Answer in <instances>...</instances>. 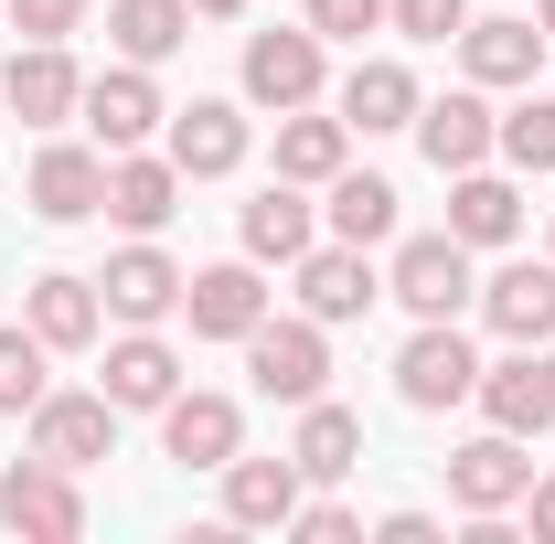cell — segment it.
<instances>
[{"instance_id":"obj_18","label":"cell","mask_w":555,"mask_h":544,"mask_svg":"<svg viewBox=\"0 0 555 544\" xmlns=\"http://www.w3.org/2000/svg\"><path fill=\"white\" fill-rule=\"evenodd\" d=\"M374 299H385V277L363 268V246H343V235H332V246H310V257H299V310H310L321 332L363 321Z\"/></svg>"},{"instance_id":"obj_31","label":"cell","mask_w":555,"mask_h":544,"mask_svg":"<svg viewBox=\"0 0 555 544\" xmlns=\"http://www.w3.org/2000/svg\"><path fill=\"white\" fill-rule=\"evenodd\" d=\"M43 363H54V341L33 332V321H0V416H33L43 396H54Z\"/></svg>"},{"instance_id":"obj_9","label":"cell","mask_w":555,"mask_h":544,"mask_svg":"<svg viewBox=\"0 0 555 544\" xmlns=\"http://www.w3.org/2000/svg\"><path fill=\"white\" fill-rule=\"evenodd\" d=\"M75 118L96 129V150H150L171 107H160V86H150V65H129V54H118L107 75H86V107H75Z\"/></svg>"},{"instance_id":"obj_33","label":"cell","mask_w":555,"mask_h":544,"mask_svg":"<svg viewBox=\"0 0 555 544\" xmlns=\"http://www.w3.org/2000/svg\"><path fill=\"white\" fill-rule=\"evenodd\" d=\"M86 11H96V0H0V22H11L22 43H65V33H86Z\"/></svg>"},{"instance_id":"obj_25","label":"cell","mask_w":555,"mask_h":544,"mask_svg":"<svg viewBox=\"0 0 555 544\" xmlns=\"http://www.w3.org/2000/svg\"><path fill=\"white\" fill-rule=\"evenodd\" d=\"M22 321H33V332L54 341V352H96V341H107V299H96V277H33V288H22Z\"/></svg>"},{"instance_id":"obj_23","label":"cell","mask_w":555,"mask_h":544,"mask_svg":"<svg viewBox=\"0 0 555 544\" xmlns=\"http://www.w3.org/2000/svg\"><path fill=\"white\" fill-rule=\"evenodd\" d=\"M481 321L502 341H555V257H513L481 277Z\"/></svg>"},{"instance_id":"obj_14","label":"cell","mask_w":555,"mask_h":544,"mask_svg":"<svg viewBox=\"0 0 555 544\" xmlns=\"http://www.w3.org/2000/svg\"><path fill=\"white\" fill-rule=\"evenodd\" d=\"M160 449H171L182 470H224V459L246 449V406H235V396H204V385H182V396L160 406Z\"/></svg>"},{"instance_id":"obj_11","label":"cell","mask_w":555,"mask_h":544,"mask_svg":"<svg viewBox=\"0 0 555 544\" xmlns=\"http://www.w3.org/2000/svg\"><path fill=\"white\" fill-rule=\"evenodd\" d=\"M0 107L22 118V129H65L75 107H86V75H75L65 43H22L11 65H0Z\"/></svg>"},{"instance_id":"obj_3","label":"cell","mask_w":555,"mask_h":544,"mask_svg":"<svg viewBox=\"0 0 555 544\" xmlns=\"http://www.w3.org/2000/svg\"><path fill=\"white\" fill-rule=\"evenodd\" d=\"M160 150H171V171H182V182H224V171H246L257 129H246V107H235V96H193V107H171V118H160Z\"/></svg>"},{"instance_id":"obj_29","label":"cell","mask_w":555,"mask_h":544,"mask_svg":"<svg viewBox=\"0 0 555 544\" xmlns=\"http://www.w3.org/2000/svg\"><path fill=\"white\" fill-rule=\"evenodd\" d=\"M288 459H299L310 480H352V470H363V416L332 406V396H310V406H299V438H288Z\"/></svg>"},{"instance_id":"obj_17","label":"cell","mask_w":555,"mask_h":544,"mask_svg":"<svg viewBox=\"0 0 555 544\" xmlns=\"http://www.w3.org/2000/svg\"><path fill=\"white\" fill-rule=\"evenodd\" d=\"M491 129H502V118H491V86H449V96L416 107V150H427L438 171H481Z\"/></svg>"},{"instance_id":"obj_20","label":"cell","mask_w":555,"mask_h":544,"mask_svg":"<svg viewBox=\"0 0 555 544\" xmlns=\"http://www.w3.org/2000/svg\"><path fill=\"white\" fill-rule=\"evenodd\" d=\"M235 235H246L257 268H299V257L321 246V204H310V182H268L257 204L235 213Z\"/></svg>"},{"instance_id":"obj_10","label":"cell","mask_w":555,"mask_h":544,"mask_svg":"<svg viewBox=\"0 0 555 544\" xmlns=\"http://www.w3.org/2000/svg\"><path fill=\"white\" fill-rule=\"evenodd\" d=\"M182 321H193V341H246L257 321H268V277H257V257L193 268V277H182Z\"/></svg>"},{"instance_id":"obj_4","label":"cell","mask_w":555,"mask_h":544,"mask_svg":"<svg viewBox=\"0 0 555 544\" xmlns=\"http://www.w3.org/2000/svg\"><path fill=\"white\" fill-rule=\"evenodd\" d=\"M470 385H481V352L460 341V321H416V341L396 352V396L416 416H449V406H470Z\"/></svg>"},{"instance_id":"obj_7","label":"cell","mask_w":555,"mask_h":544,"mask_svg":"<svg viewBox=\"0 0 555 544\" xmlns=\"http://www.w3.org/2000/svg\"><path fill=\"white\" fill-rule=\"evenodd\" d=\"M0 523L22 544H75L86 534V491H75V470H54V459H11L0 470Z\"/></svg>"},{"instance_id":"obj_34","label":"cell","mask_w":555,"mask_h":544,"mask_svg":"<svg viewBox=\"0 0 555 544\" xmlns=\"http://www.w3.org/2000/svg\"><path fill=\"white\" fill-rule=\"evenodd\" d=\"M385 22H396L406 43H460V22H470V0H385Z\"/></svg>"},{"instance_id":"obj_5","label":"cell","mask_w":555,"mask_h":544,"mask_svg":"<svg viewBox=\"0 0 555 544\" xmlns=\"http://www.w3.org/2000/svg\"><path fill=\"white\" fill-rule=\"evenodd\" d=\"M321 65H332V43L310 22L299 33H246V107H268V118L321 107Z\"/></svg>"},{"instance_id":"obj_27","label":"cell","mask_w":555,"mask_h":544,"mask_svg":"<svg viewBox=\"0 0 555 544\" xmlns=\"http://www.w3.org/2000/svg\"><path fill=\"white\" fill-rule=\"evenodd\" d=\"M343 160H352L343 107H332V118H321V107H288V118H278V182H310V193H321Z\"/></svg>"},{"instance_id":"obj_22","label":"cell","mask_w":555,"mask_h":544,"mask_svg":"<svg viewBox=\"0 0 555 544\" xmlns=\"http://www.w3.org/2000/svg\"><path fill=\"white\" fill-rule=\"evenodd\" d=\"M470 406H481L491 427H513V438H545V427H555V385H545V352H534V341H513V363H481Z\"/></svg>"},{"instance_id":"obj_41","label":"cell","mask_w":555,"mask_h":544,"mask_svg":"<svg viewBox=\"0 0 555 544\" xmlns=\"http://www.w3.org/2000/svg\"><path fill=\"white\" fill-rule=\"evenodd\" d=\"M534 352H545V385H555V341H534Z\"/></svg>"},{"instance_id":"obj_13","label":"cell","mask_w":555,"mask_h":544,"mask_svg":"<svg viewBox=\"0 0 555 544\" xmlns=\"http://www.w3.org/2000/svg\"><path fill=\"white\" fill-rule=\"evenodd\" d=\"M96 299H107V321H118V332H160V321L182 310V268H171V257L139 235V246H118V257H107Z\"/></svg>"},{"instance_id":"obj_16","label":"cell","mask_w":555,"mask_h":544,"mask_svg":"<svg viewBox=\"0 0 555 544\" xmlns=\"http://www.w3.org/2000/svg\"><path fill=\"white\" fill-rule=\"evenodd\" d=\"M534 65H545V22H534V11L460 22V75H470V86H534Z\"/></svg>"},{"instance_id":"obj_40","label":"cell","mask_w":555,"mask_h":544,"mask_svg":"<svg viewBox=\"0 0 555 544\" xmlns=\"http://www.w3.org/2000/svg\"><path fill=\"white\" fill-rule=\"evenodd\" d=\"M534 22H545V43H555V0H534Z\"/></svg>"},{"instance_id":"obj_30","label":"cell","mask_w":555,"mask_h":544,"mask_svg":"<svg viewBox=\"0 0 555 544\" xmlns=\"http://www.w3.org/2000/svg\"><path fill=\"white\" fill-rule=\"evenodd\" d=\"M107 43L129 65H171L193 43V0H107Z\"/></svg>"},{"instance_id":"obj_19","label":"cell","mask_w":555,"mask_h":544,"mask_svg":"<svg viewBox=\"0 0 555 544\" xmlns=\"http://www.w3.org/2000/svg\"><path fill=\"white\" fill-rule=\"evenodd\" d=\"M171 213H182V171H171V150H107V224L160 235Z\"/></svg>"},{"instance_id":"obj_24","label":"cell","mask_w":555,"mask_h":544,"mask_svg":"<svg viewBox=\"0 0 555 544\" xmlns=\"http://www.w3.org/2000/svg\"><path fill=\"white\" fill-rule=\"evenodd\" d=\"M332 107H343L352 139H396V129H416V107H427V96H416V75L396 65V54H374V65L343 75V96H332Z\"/></svg>"},{"instance_id":"obj_2","label":"cell","mask_w":555,"mask_h":544,"mask_svg":"<svg viewBox=\"0 0 555 544\" xmlns=\"http://www.w3.org/2000/svg\"><path fill=\"white\" fill-rule=\"evenodd\" d=\"M385 299H406L416 321H460L470 299H481V277H470V246L438 224V235H406L396 246V268H385Z\"/></svg>"},{"instance_id":"obj_21","label":"cell","mask_w":555,"mask_h":544,"mask_svg":"<svg viewBox=\"0 0 555 544\" xmlns=\"http://www.w3.org/2000/svg\"><path fill=\"white\" fill-rule=\"evenodd\" d=\"M107 449H118V406H107V396H43V406H33V459L96 470Z\"/></svg>"},{"instance_id":"obj_12","label":"cell","mask_w":555,"mask_h":544,"mask_svg":"<svg viewBox=\"0 0 555 544\" xmlns=\"http://www.w3.org/2000/svg\"><path fill=\"white\" fill-rule=\"evenodd\" d=\"M22 193H33L43 224H86V213H107V150H86V139H43Z\"/></svg>"},{"instance_id":"obj_38","label":"cell","mask_w":555,"mask_h":544,"mask_svg":"<svg viewBox=\"0 0 555 544\" xmlns=\"http://www.w3.org/2000/svg\"><path fill=\"white\" fill-rule=\"evenodd\" d=\"M524 513H534V534L555 544V480H545V470H534V491H524Z\"/></svg>"},{"instance_id":"obj_28","label":"cell","mask_w":555,"mask_h":544,"mask_svg":"<svg viewBox=\"0 0 555 544\" xmlns=\"http://www.w3.org/2000/svg\"><path fill=\"white\" fill-rule=\"evenodd\" d=\"M321 193H332V204H321V224H332L343 246H363V257H374V246L396 235V182H374V171H352V160H343Z\"/></svg>"},{"instance_id":"obj_26","label":"cell","mask_w":555,"mask_h":544,"mask_svg":"<svg viewBox=\"0 0 555 544\" xmlns=\"http://www.w3.org/2000/svg\"><path fill=\"white\" fill-rule=\"evenodd\" d=\"M449 235L481 257V246H513L524 235V193L502 171H449Z\"/></svg>"},{"instance_id":"obj_42","label":"cell","mask_w":555,"mask_h":544,"mask_svg":"<svg viewBox=\"0 0 555 544\" xmlns=\"http://www.w3.org/2000/svg\"><path fill=\"white\" fill-rule=\"evenodd\" d=\"M545 257H555V224H545Z\"/></svg>"},{"instance_id":"obj_32","label":"cell","mask_w":555,"mask_h":544,"mask_svg":"<svg viewBox=\"0 0 555 544\" xmlns=\"http://www.w3.org/2000/svg\"><path fill=\"white\" fill-rule=\"evenodd\" d=\"M491 150H502L513 171H534V182H545V171H555V96H524V107H502Z\"/></svg>"},{"instance_id":"obj_35","label":"cell","mask_w":555,"mask_h":544,"mask_svg":"<svg viewBox=\"0 0 555 544\" xmlns=\"http://www.w3.org/2000/svg\"><path fill=\"white\" fill-rule=\"evenodd\" d=\"M310 33L321 43H363V33H385V0H310Z\"/></svg>"},{"instance_id":"obj_37","label":"cell","mask_w":555,"mask_h":544,"mask_svg":"<svg viewBox=\"0 0 555 544\" xmlns=\"http://www.w3.org/2000/svg\"><path fill=\"white\" fill-rule=\"evenodd\" d=\"M374 534H385V544H438V513H385Z\"/></svg>"},{"instance_id":"obj_15","label":"cell","mask_w":555,"mask_h":544,"mask_svg":"<svg viewBox=\"0 0 555 544\" xmlns=\"http://www.w3.org/2000/svg\"><path fill=\"white\" fill-rule=\"evenodd\" d=\"M96 396H107L118 416H160L171 396H182V352H171L160 332H118V341H107V374H96Z\"/></svg>"},{"instance_id":"obj_36","label":"cell","mask_w":555,"mask_h":544,"mask_svg":"<svg viewBox=\"0 0 555 544\" xmlns=\"http://www.w3.org/2000/svg\"><path fill=\"white\" fill-rule=\"evenodd\" d=\"M288 534H299V544H352V534H363V513H343V502H299Z\"/></svg>"},{"instance_id":"obj_39","label":"cell","mask_w":555,"mask_h":544,"mask_svg":"<svg viewBox=\"0 0 555 544\" xmlns=\"http://www.w3.org/2000/svg\"><path fill=\"white\" fill-rule=\"evenodd\" d=\"M235 11H246V0H193V22H235Z\"/></svg>"},{"instance_id":"obj_43","label":"cell","mask_w":555,"mask_h":544,"mask_svg":"<svg viewBox=\"0 0 555 544\" xmlns=\"http://www.w3.org/2000/svg\"><path fill=\"white\" fill-rule=\"evenodd\" d=\"M0 118H11V107H0Z\"/></svg>"},{"instance_id":"obj_8","label":"cell","mask_w":555,"mask_h":544,"mask_svg":"<svg viewBox=\"0 0 555 544\" xmlns=\"http://www.w3.org/2000/svg\"><path fill=\"white\" fill-rule=\"evenodd\" d=\"M214 480H224V523H235V534H288V513L310 502V470H299L288 449H278V459H246V449H235Z\"/></svg>"},{"instance_id":"obj_1","label":"cell","mask_w":555,"mask_h":544,"mask_svg":"<svg viewBox=\"0 0 555 544\" xmlns=\"http://www.w3.org/2000/svg\"><path fill=\"white\" fill-rule=\"evenodd\" d=\"M246 374H257L268 406H310V396H332V332L310 310L299 321H257L246 332Z\"/></svg>"},{"instance_id":"obj_6","label":"cell","mask_w":555,"mask_h":544,"mask_svg":"<svg viewBox=\"0 0 555 544\" xmlns=\"http://www.w3.org/2000/svg\"><path fill=\"white\" fill-rule=\"evenodd\" d=\"M438 470H449V502H460V513H524V491H534V459H524V438H513V427L460 438Z\"/></svg>"}]
</instances>
